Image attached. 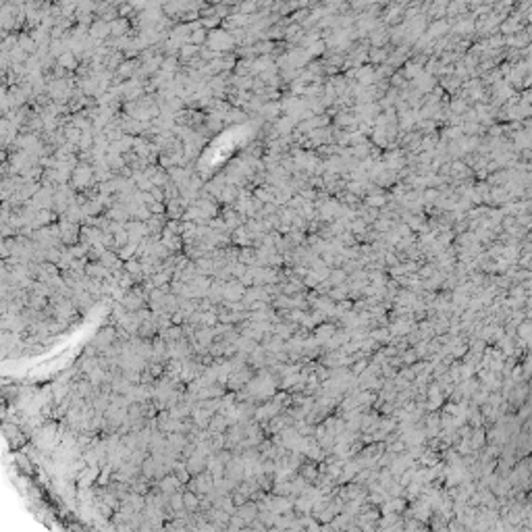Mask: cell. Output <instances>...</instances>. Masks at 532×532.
<instances>
[{
  "label": "cell",
  "mask_w": 532,
  "mask_h": 532,
  "mask_svg": "<svg viewBox=\"0 0 532 532\" xmlns=\"http://www.w3.org/2000/svg\"><path fill=\"white\" fill-rule=\"evenodd\" d=\"M146 300H148V293L142 291V289H133V291H129L127 295L123 297V308L127 310V312H137V310H142L146 306Z\"/></svg>",
  "instance_id": "1"
},
{
  "label": "cell",
  "mask_w": 532,
  "mask_h": 532,
  "mask_svg": "<svg viewBox=\"0 0 532 532\" xmlns=\"http://www.w3.org/2000/svg\"><path fill=\"white\" fill-rule=\"evenodd\" d=\"M258 512H260V507H258L256 501H244L241 505L235 507V513L239 520H244V524H249V520H256L258 518Z\"/></svg>",
  "instance_id": "2"
},
{
  "label": "cell",
  "mask_w": 532,
  "mask_h": 532,
  "mask_svg": "<svg viewBox=\"0 0 532 532\" xmlns=\"http://www.w3.org/2000/svg\"><path fill=\"white\" fill-rule=\"evenodd\" d=\"M181 487H183V482L179 480L173 472H171L169 476H162L160 482H158V489L164 493V495H173V493L181 491Z\"/></svg>",
  "instance_id": "3"
},
{
  "label": "cell",
  "mask_w": 532,
  "mask_h": 532,
  "mask_svg": "<svg viewBox=\"0 0 532 532\" xmlns=\"http://www.w3.org/2000/svg\"><path fill=\"white\" fill-rule=\"evenodd\" d=\"M183 505H185V512L190 513H195L200 510V495H195L191 491H185L183 493Z\"/></svg>",
  "instance_id": "4"
},
{
  "label": "cell",
  "mask_w": 532,
  "mask_h": 532,
  "mask_svg": "<svg viewBox=\"0 0 532 532\" xmlns=\"http://www.w3.org/2000/svg\"><path fill=\"white\" fill-rule=\"evenodd\" d=\"M75 227L71 225V223H65L62 221L60 223V229H58V233H60V239L62 241H67V244H73V241H77V235H75Z\"/></svg>",
  "instance_id": "5"
},
{
  "label": "cell",
  "mask_w": 532,
  "mask_h": 532,
  "mask_svg": "<svg viewBox=\"0 0 532 532\" xmlns=\"http://www.w3.org/2000/svg\"><path fill=\"white\" fill-rule=\"evenodd\" d=\"M85 277H92V279H100V281H102V279L108 277V270H106L100 262H98V264H88V266H85Z\"/></svg>",
  "instance_id": "6"
},
{
  "label": "cell",
  "mask_w": 532,
  "mask_h": 532,
  "mask_svg": "<svg viewBox=\"0 0 532 532\" xmlns=\"http://www.w3.org/2000/svg\"><path fill=\"white\" fill-rule=\"evenodd\" d=\"M318 474H320V470L316 468V464H314L312 459L308 461L306 466H300V476H304V478H306L308 482H314Z\"/></svg>",
  "instance_id": "7"
},
{
  "label": "cell",
  "mask_w": 532,
  "mask_h": 532,
  "mask_svg": "<svg viewBox=\"0 0 532 532\" xmlns=\"http://www.w3.org/2000/svg\"><path fill=\"white\" fill-rule=\"evenodd\" d=\"M125 272H129L133 279L139 281V279L144 277V272H142V262H139V260H127V262H125Z\"/></svg>",
  "instance_id": "8"
},
{
  "label": "cell",
  "mask_w": 532,
  "mask_h": 532,
  "mask_svg": "<svg viewBox=\"0 0 532 532\" xmlns=\"http://www.w3.org/2000/svg\"><path fill=\"white\" fill-rule=\"evenodd\" d=\"M372 339L380 343V341H389V328H377V331L372 333Z\"/></svg>",
  "instance_id": "9"
}]
</instances>
